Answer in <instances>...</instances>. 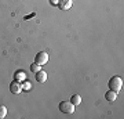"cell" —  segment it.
I'll return each instance as SVG.
<instances>
[{
  "instance_id": "obj_2",
  "label": "cell",
  "mask_w": 124,
  "mask_h": 119,
  "mask_svg": "<svg viewBox=\"0 0 124 119\" xmlns=\"http://www.w3.org/2000/svg\"><path fill=\"white\" fill-rule=\"evenodd\" d=\"M59 111L62 114H73L75 112V105L70 101H61L59 102Z\"/></svg>"
},
{
  "instance_id": "obj_5",
  "label": "cell",
  "mask_w": 124,
  "mask_h": 119,
  "mask_svg": "<svg viewBox=\"0 0 124 119\" xmlns=\"http://www.w3.org/2000/svg\"><path fill=\"white\" fill-rule=\"evenodd\" d=\"M10 90H11V93H13V94H19V93L22 92V86H21V83H19V82L14 80L13 83L10 84Z\"/></svg>"
},
{
  "instance_id": "obj_12",
  "label": "cell",
  "mask_w": 124,
  "mask_h": 119,
  "mask_svg": "<svg viewBox=\"0 0 124 119\" xmlns=\"http://www.w3.org/2000/svg\"><path fill=\"white\" fill-rule=\"evenodd\" d=\"M22 89L25 90V92H28V90H31V84H29V83H25V86H22Z\"/></svg>"
},
{
  "instance_id": "obj_11",
  "label": "cell",
  "mask_w": 124,
  "mask_h": 119,
  "mask_svg": "<svg viewBox=\"0 0 124 119\" xmlns=\"http://www.w3.org/2000/svg\"><path fill=\"white\" fill-rule=\"evenodd\" d=\"M40 69H41V65H39V64H36V62L31 65V71H32V72H35V73L37 72V71H40Z\"/></svg>"
},
{
  "instance_id": "obj_3",
  "label": "cell",
  "mask_w": 124,
  "mask_h": 119,
  "mask_svg": "<svg viewBox=\"0 0 124 119\" xmlns=\"http://www.w3.org/2000/svg\"><path fill=\"white\" fill-rule=\"evenodd\" d=\"M35 62L36 64H39V65H44L48 62V54L44 53V51H40V53L36 54L35 57Z\"/></svg>"
},
{
  "instance_id": "obj_10",
  "label": "cell",
  "mask_w": 124,
  "mask_h": 119,
  "mask_svg": "<svg viewBox=\"0 0 124 119\" xmlns=\"http://www.w3.org/2000/svg\"><path fill=\"white\" fill-rule=\"evenodd\" d=\"M7 115V108L4 105H0V119H3Z\"/></svg>"
},
{
  "instance_id": "obj_6",
  "label": "cell",
  "mask_w": 124,
  "mask_h": 119,
  "mask_svg": "<svg viewBox=\"0 0 124 119\" xmlns=\"http://www.w3.org/2000/svg\"><path fill=\"white\" fill-rule=\"evenodd\" d=\"M36 80L39 82V83H44L46 80H47V73H46L43 69H40L36 72Z\"/></svg>"
},
{
  "instance_id": "obj_8",
  "label": "cell",
  "mask_w": 124,
  "mask_h": 119,
  "mask_svg": "<svg viewBox=\"0 0 124 119\" xmlns=\"http://www.w3.org/2000/svg\"><path fill=\"white\" fill-rule=\"evenodd\" d=\"M14 78H15V80H17V82L22 83V82H25V80H26V73H25L23 71H18Z\"/></svg>"
},
{
  "instance_id": "obj_7",
  "label": "cell",
  "mask_w": 124,
  "mask_h": 119,
  "mask_svg": "<svg viewBox=\"0 0 124 119\" xmlns=\"http://www.w3.org/2000/svg\"><path fill=\"white\" fill-rule=\"evenodd\" d=\"M116 97H117V93H116V92H113V90H110V89H109V90H108V92L105 93V98H106V100H108L109 102L115 101V100H116Z\"/></svg>"
},
{
  "instance_id": "obj_13",
  "label": "cell",
  "mask_w": 124,
  "mask_h": 119,
  "mask_svg": "<svg viewBox=\"0 0 124 119\" xmlns=\"http://www.w3.org/2000/svg\"><path fill=\"white\" fill-rule=\"evenodd\" d=\"M58 3H59V0H50V4L51 6H58Z\"/></svg>"
},
{
  "instance_id": "obj_4",
  "label": "cell",
  "mask_w": 124,
  "mask_h": 119,
  "mask_svg": "<svg viewBox=\"0 0 124 119\" xmlns=\"http://www.w3.org/2000/svg\"><path fill=\"white\" fill-rule=\"evenodd\" d=\"M72 4H73V0H59L58 7H59V10H62V11H66V10H69L72 7Z\"/></svg>"
},
{
  "instance_id": "obj_9",
  "label": "cell",
  "mask_w": 124,
  "mask_h": 119,
  "mask_svg": "<svg viewBox=\"0 0 124 119\" xmlns=\"http://www.w3.org/2000/svg\"><path fill=\"white\" fill-rule=\"evenodd\" d=\"M70 102L72 104H73V105H79L80 102H81V97H80L79 94H73V96H72L70 97Z\"/></svg>"
},
{
  "instance_id": "obj_1",
  "label": "cell",
  "mask_w": 124,
  "mask_h": 119,
  "mask_svg": "<svg viewBox=\"0 0 124 119\" xmlns=\"http://www.w3.org/2000/svg\"><path fill=\"white\" fill-rule=\"evenodd\" d=\"M121 87H123V79L120 76H113V78H110V80H109V89L110 90L119 93L121 90Z\"/></svg>"
}]
</instances>
